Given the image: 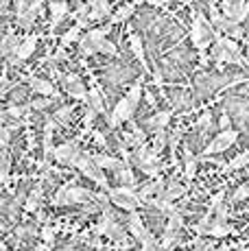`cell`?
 Returning <instances> with one entry per match:
<instances>
[{
    "label": "cell",
    "mask_w": 249,
    "mask_h": 251,
    "mask_svg": "<svg viewBox=\"0 0 249 251\" xmlns=\"http://www.w3.org/2000/svg\"><path fill=\"white\" fill-rule=\"evenodd\" d=\"M85 2L90 4V20L92 22L112 16V4H109V0H85Z\"/></svg>",
    "instance_id": "cell-9"
},
{
    "label": "cell",
    "mask_w": 249,
    "mask_h": 251,
    "mask_svg": "<svg viewBox=\"0 0 249 251\" xmlns=\"http://www.w3.org/2000/svg\"><path fill=\"white\" fill-rule=\"evenodd\" d=\"M81 31L83 28L79 26V24H75V26H70L68 31L61 35V42H59V46H64V48H68L70 44H75V42H79L81 40Z\"/></svg>",
    "instance_id": "cell-18"
},
{
    "label": "cell",
    "mask_w": 249,
    "mask_h": 251,
    "mask_svg": "<svg viewBox=\"0 0 249 251\" xmlns=\"http://www.w3.org/2000/svg\"><path fill=\"white\" fill-rule=\"evenodd\" d=\"M94 140H97L99 144H105V142H107V140H105V136H103V133H99V131L94 133Z\"/></svg>",
    "instance_id": "cell-33"
},
{
    "label": "cell",
    "mask_w": 249,
    "mask_h": 251,
    "mask_svg": "<svg viewBox=\"0 0 249 251\" xmlns=\"http://www.w3.org/2000/svg\"><path fill=\"white\" fill-rule=\"evenodd\" d=\"M166 144H169V133H166L164 129H157V131H155V140H153V151L160 153Z\"/></svg>",
    "instance_id": "cell-25"
},
{
    "label": "cell",
    "mask_w": 249,
    "mask_h": 251,
    "mask_svg": "<svg viewBox=\"0 0 249 251\" xmlns=\"http://www.w3.org/2000/svg\"><path fill=\"white\" fill-rule=\"evenodd\" d=\"M85 103H88V107H92L97 114L103 116L105 114V100H103V96H100V92L97 88H92L88 92V99H85Z\"/></svg>",
    "instance_id": "cell-16"
},
{
    "label": "cell",
    "mask_w": 249,
    "mask_h": 251,
    "mask_svg": "<svg viewBox=\"0 0 249 251\" xmlns=\"http://www.w3.org/2000/svg\"><path fill=\"white\" fill-rule=\"evenodd\" d=\"M73 112H75L73 105H64L61 109H57V112L52 114V118L57 120V125H68L70 118H73Z\"/></svg>",
    "instance_id": "cell-24"
},
{
    "label": "cell",
    "mask_w": 249,
    "mask_h": 251,
    "mask_svg": "<svg viewBox=\"0 0 249 251\" xmlns=\"http://www.w3.org/2000/svg\"><path fill=\"white\" fill-rule=\"evenodd\" d=\"M245 166H249V149L243 151V153H238V155L227 164V171L234 173V171H241V168H245Z\"/></svg>",
    "instance_id": "cell-20"
},
{
    "label": "cell",
    "mask_w": 249,
    "mask_h": 251,
    "mask_svg": "<svg viewBox=\"0 0 249 251\" xmlns=\"http://www.w3.org/2000/svg\"><path fill=\"white\" fill-rule=\"evenodd\" d=\"M169 123H171V112H157L147 120V127L153 129V131H157V129H164Z\"/></svg>",
    "instance_id": "cell-17"
},
{
    "label": "cell",
    "mask_w": 249,
    "mask_h": 251,
    "mask_svg": "<svg viewBox=\"0 0 249 251\" xmlns=\"http://www.w3.org/2000/svg\"><path fill=\"white\" fill-rule=\"evenodd\" d=\"M133 11H136V2L121 4V7L116 9V13H112V16H109V24H121V22H127L129 18L133 16Z\"/></svg>",
    "instance_id": "cell-14"
},
{
    "label": "cell",
    "mask_w": 249,
    "mask_h": 251,
    "mask_svg": "<svg viewBox=\"0 0 249 251\" xmlns=\"http://www.w3.org/2000/svg\"><path fill=\"white\" fill-rule=\"evenodd\" d=\"M92 157H94V162L99 164L103 171H114V173H118V171H123V168H127V164H124L123 160H116V157H109V155H103V153H92Z\"/></svg>",
    "instance_id": "cell-12"
},
{
    "label": "cell",
    "mask_w": 249,
    "mask_h": 251,
    "mask_svg": "<svg viewBox=\"0 0 249 251\" xmlns=\"http://www.w3.org/2000/svg\"><path fill=\"white\" fill-rule=\"evenodd\" d=\"M42 197H44V186H42V183H37L35 190L28 195V199H26V203H25V210L31 212V214H33V212H40Z\"/></svg>",
    "instance_id": "cell-15"
},
{
    "label": "cell",
    "mask_w": 249,
    "mask_h": 251,
    "mask_svg": "<svg viewBox=\"0 0 249 251\" xmlns=\"http://www.w3.org/2000/svg\"><path fill=\"white\" fill-rule=\"evenodd\" d=\"M245 199H249V186L247 183H243V186H238L236 192L232 195V201L236 203V201H245Z\"/></svg>",
    "instance_id": "cell-28"
},
{
    "label": "cell",
    "mask_w": 249,
    "mask_h": 251,
    "mask_svg": "<svg viewBox=\"0 0 249 251\" xmlns=\"http://www.w3.org/2000/svg\"><path fill=\"white\" fill-rule=\"evenodd\" d=\"M142 92H145V88H142V81H136V83L131 85V90L127 92V99H129V103L133 105V109H138V105H140Z\"/></svg>",
    "instance_id": "cell-19"
},
{
    "label": "cell",
    "mask_w": 249,
    "mask_h": 251,
    "mask_svg": "<svg viewBox=\"0 0 249 251\" xmlns=\"http://www.w3.org/2000/svg\"><path fill=\"white\" fill-rule=\"evenodd\" d=\"M99 52H100V55L116 57V55H118V48H116V44H114V42L103 40V42H100V46H99Z\"/></svg>",
    "instance_id": "cell-26"
},
{
    "label": "cell",
    "mask_w": 249,
    "mask_h": 251,
    "mask_svg": "<svg viewBox=\"0 0 249 251\" xmlns=\"http://www.w3.org/2000/svg\"><path fill=\"white\" fill-rule=\"evenodd\" d=\"M236 140H238V131H236V129H232V127L221 129V133H217V136L205 144L203 153H201V160H203V157H208V155H217V153L227 151V149L232 147Z\"/></svg>",
    "instance_id": "cell-4"
},
{
    "label": "cell",
    "mask_w": 249,
    "mask_h": 251,
    "mask_svg": "<svg viewBox=\"0 0 249 251\" xmlns=\"http://www.w3.org/2000/svg\"><path fill=\"white\" fill-rule=\"evenodd\" d=\"M243 2H245V0H223V2H221V11H223L227 18H232V20H234Z\"/></svg>",
    "instance_id": "cell-21"
},
{
    "label": "cell",
    "mask_w": 249,
    "mask_h": 251,
    "mask_svg": "<svg viewBox=\"0 0 249 251\" xmlns=\"http://www.w3.org/2000/svg\"><path fill=\"white\" fill-rule=\"evenodd\" d=\"M129 46H131V52L136 55V59L140 61L142 70L149 72V64H147V55H145V44H142L140 35H136V33H129Z\"/></svg>",
    "instance_id": "cell-11"
},
{
    "label": "cell",
    "mask_w": 249,
    "mask_h": 251,
    "mask_svg": "<svg viewBox=\"0 0 249 251\" xmlns=\"http://www.w3.org/2000/svg\"><path fill=\"white\" fill-rule=\"evenodd\" d=\"M247 16H249V0H245V2L241 4V9H238V13H236V18H234V20H236L238 24H243L247 20Z\"/></svg>",
    "instance_id": "cell-29"
},
{
    "label": "cell",
    "mask_w": 249,
    "mask_h": 251,
    "mask_svg": "<svg viewBox=\"0 0 249 251\" xmlns=\"http://www.w3.org/2000/svg\"><path fill=\"white\" fill-rule=\"evenodd\" d=\"M61 83H64V90L68 92L70 96L81 99V100L88 99V90H85L83 81H81L76 75H64V76H61Z\"/></svg>",
    "instance_id": "cell-8"
},
{
    "label": "cell",
    "mask_w": 249,
    "mask_h": 251,
    "mask_svg": "<svg viewBox=\"0 0 249 251\" xmlns=\"http://www.w3.org/2000/svg\"><path fill=\"white\" fill-rule=\"evenodd\" d=\"M37 40H40V37L37 35H26L25 40H22V44H20V48H18V52L16 55H13V61H26L28 57L33 55V52H35V48H37Z\"/></svg>",
    "instance_id": "cell-10"
},
{
    "label": "cell",
    "mask_w": 249,
    "mask_h": 251,
    "mask_svg": "<svg viewBox=\"0 0 249 251\" xmlns=\"http://www.w3.org/2000/svg\"><path fill=\"white\" fill-rule=\"evenodd\" d=\"M2 251H9V249H7V247H2Z\"/></svg>",
    "instance_id": "cell-38"
},
{
    "label": "cell",
    "mask_w": 249,
    "mask_h": 251,
    "mask_svg": "<svg viewBox=\"0 0 249 251\" xmlns=\"http://www.w3.org/2000/svg\"><path fill=\"white\" fill-rule=\"evenodd\" d=\"M52 100H55V96H50V99H35V100H31V109H35V112H42V109H49L50 105H52Z\"/></svg>",
    "instance_id": "cell-27"
},
{
    "label": "cell",
    "mask_w": 249,
    "mask_h": 251,
    "mask_svg": "<svg viewBox=\"0 0 249 251\" xmlns=\"http://www.w3.org/2000/svg\"><path fill=\"white\" fill-rule=\"evenodd\" d=\"M145 2L151 7H164V0H145Z\"/></svg>",
    "instance_id": "cell-32"
},
{
    "label": "cell",
    "mask_w": 249,
    "mask_h": 251,
    "mask_svg": "<svg viewBox=\"0 0 249 251\" xmlns=\"http://www.w3.org/2000/svg\"><path fill=\"white\" fill-rule=\"evenodd\" d=\"M223 199H225V190H219L217 195L210 197V210H217V207L223 203Z\"/></svg>",
    "instance_id": "cell-30"
},
{
    "label": "cell",
    "mask_w": 249,
    "mask_h": 251,
    "mask_svg": "<svg viewBox=\"0 0 249 251\" xmlns=\"http://www.w3.org/2000/svg\"><path fill=\"white\" fill-rule=\"evenodd\" d=\"M42 238H44L46 243H52V240H55V229H52L50 225H44V227H42Z\"/></svg>",
    "instance_id": "cell-31"
},
{
    "label": "cell",
    "mask_w": 249,
    "mask_h": 251,
    "mask_svg": "<svg viewBox=\"0 0 249 251\" xmlns=\"http://www.w3.org/2000/svg\"><path fill=\"white\" fill-rule=\"evenodd\" d=\"M28 2H37V0H28Z\"/></svg>",
    "instance_id": "cell-37"
},
{
    "label": "cell",
    "mask_w": 249,
    "mask_h": 251,
    "mask_svg": "<svg viewBox=\"0 0 249 251\" xmlns=\"http://www.w3.org/2000/svg\"><path fill=\"white\" fill-rule=\"evenodd\" d=\"M100 195L85 190L81 186H59L57 195L52 197V205H79V203H90V201H99Z\"/></svg>",
    "instance_id": "cell-2"
},
{
    "label": "cell",
    "mask_w": 249,
    "mask_h": 251,
    "mask_svg": "<svg viewBox=\"0 0 249 251\" xmlns=\"http://www.w3.org/2000/svg\"><path fill=\"white\" fill-rule=\"evenodd\" d=\"M31 251H46V245H37V247L31 249Z\"/></svg>",
    "instance_id": "cell-36"
},
{
    "label": "cell",
    "mask_w": 249,
    "mask_h": 251,
    "mask_svg": "<svg viewBox=\"0 0 249 251\" xmlns=\"http://www.w3.org/2000/svg\"><path fill=\"white\" fill-rule=\"evenodd\" d=\"M28 83H31V90L37 92V94H42V96H55V99H59V92L55 90V83H52V81L37 79V76H33Z\"/></svg>",
    "instance_id": "cell-13"
},
{
    "label": "cell",
    "mask_w": 249,
    "mask_h": 251,
    "mask_svg": "<svg viewBox=\"0 0 249 251\" xmlns=\"http://www.w3.org/2000/svg\"><path fill=\"white\" fill-rule=\"evenodd\" d=\"M133 112H136V109H133V105L129 103L127 96H123V99L114 105L112 114H109V125H112V127H118V125L124 123V120H131Z\"/></svg>",
    "instance_id": "cell-7"
},
{
    "label": "cell",
    "mask_w": 249,
    "mask_h": 251,
    "mask_svg": "<svg viewBox=\"0 0 249 251\" xmlns=\"http://www.w3.org/2000/svg\"><path fill=\"white\" fill-rule=\"evenodd\" d=\"M201 162V155H193V153H186V177L193 179L197 175V166Z\"/></svg>",
    "instance_id": "cell-23"
},
{
    "label": "cell",
    "mask_w": 249,
    "mask_h": 251,
    "mask_svg": "<svg viewBox=\"0 0 249 251\" xmlns=\"http://www.w3.org/2000/svg\"><path fill=\"white\" fill-rule=\"evenodd\" d=\"M75 168H79L81 173H83L88 179H92V181H97L100 188H105L107 190V177H105V173H103V168L99 166L97 162H94V157H92V153H83V155L76 160L75 164Z\"/></svg>",
    "instance_id": "cell-5"
},
{
    "label": "cell",
    "mask_w": 249,
    "mask_h": 251,
    "mask_svg": "<svg viewBox=\"0 0 249 251\" xmlns=\"http://www.w3.org/2000/svg\"><path fill=\"white\" fill-rule=\"evenodd\" d=\"M201 251H219V249H217V247H214V245H212V243H208V245H205V247H203V249H201Z\"/></svg>",
    "instance_id": "cell-35"
},
{
    "label": "cell",
    "mask_w": 249,
    "mask_h": 251,
    "mask_svg": "<svg viewBox=\"0 0 249 251\" xmlns=\"http://www.w3.org/2000/svg\"><path fill=\"white\" fill-rule=\"evenodd\" d=\"M107 195H109V201H112L116 207H121L124 212H136L138 205H142V199L133 186H118V188H107Z\"/></svg>",
    "instance_id": "cell-3"
},
{
    "label": "cell",
    "mask_w": 249,
    "mask_h": 251,
    "mask_svg": "<svg viewBox=\"0 0 249 251\" xmlns=\"http://www.w3.org/2000/svg\"><path fill=\"white\" fill-rule=\"evenodd\" d=\"M49 9H50V18H66L68 16V4H66L64 0H50Z\"/></svg>",
    "instance_id": "cell-22"
},
{
    "label": "cell",
    "mask_w": 249,
    "mask_h": 251,
    "mask_svg": "<svg viewBox=\"0 0 249 251\" xmlns=\"http://www.w3.org/2000/svg\"><path fill=\"white\" fill-rule=\"evenodd\" d=\"M190 40L199 52H205L217 40V28L210 22V18H205L201 11H195L193 26H190Z\"/></svg>",
    "instance_id": "cell-1"
},
{
    "label": "cell",
    "mask_w": 249,
    "mask_h": 251,
    "mask_svg": "<svg viewBox=\"0 0 249 251\" xmlns=\"http://www.w3.org/2000/svg\"><path fill=\"white\" fill-rule=\"evenodd\" d=\"M221 127H223V129L229 127V116H221Z\"/></svg>",
    "instance_id": "cell-34"
},
{
    "label": "cell",
    "mask_w": 249,
    "mask_h": 251,
    "mask_svg": "<svg viewBox=\"0 0 249 251\" xmlns=\"http://www.w3.org/2000/svg\"><path fill=\"white\" fill-rule=\"evenodd\" d=\"M81 155H83V151H81V147H79V138L73 140V142H66V144H61V147L52 149L55 162L64 164V166H75Z\"/></svg>",
    "instance_id": "cell-6"
}]
</instances>
